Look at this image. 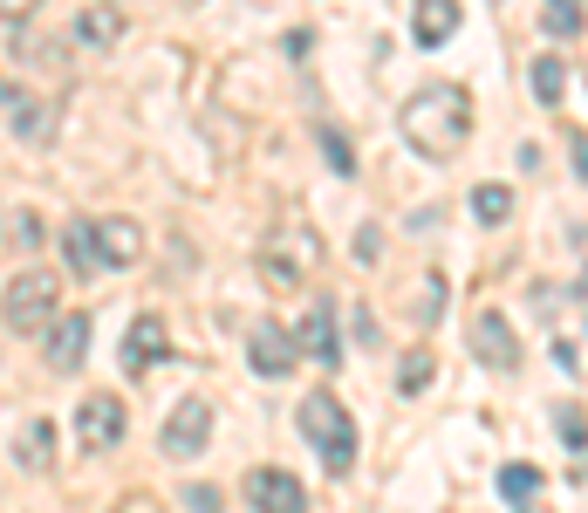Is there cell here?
Instances as JSON below:
<instances>
[{"mask_svg": "<svg viewBox=\"0 0 588 513\" xmlns=\"http://www.w3.org/2000/svg\"><path fill=\"white\" fill-rule=\"evenodd\" d=\"M397 131L424 165H452L458 151H466V138H472V96L458 83H424V90H411V103H404Z\"/></svg>", "mask_w": 588, "mask_h": 513, "instance_id": "cell-1", "label": "cell"}, {"mask_svg": "<svg viewBox=\"0 0 588 513\" xmlns=\"http://www.w3.org/2000/svg\"><path fill=\"white\" fill-rule=\"evenodd\" d=\"M295 425H301V439L315 445V458H322L328 473H349L356 466V418H349V404L336 391H309Z\"/></svg>", "mask_w": 588, "mask_h": 513, "instance_id": "cell-2", "label": "cell"}, {"mask_svg": "<svg viewBox=\"0 0 588 513\" xmlns=\"http://www.w3.org/2000/svg\"><path fill=\"white\" fill-rule=\"evenodd\" d=\"M322 267V240H315V226H280V234H267L261 247V274H267V288H295L301 274H315Z\"/></svg>", "mask_w": 588, "mask_h": 513, "instance_id": "cell-3", "label": "cell"}, {"mask_svg": "<svg viewBox=\"0 0 588 513\" xmlns=\"http://www.w3.org/2000/svg\"><path fill=\"white\" fill-rule=\"evenodd\" d=\"M56 274H14L8 281V336H35V329H56Z\"/></svg>", "mask_w": 588, "mask_h": 513, "instance_id": "cell-4", "label": "cell"}, {"mask_svg": "<svg viewBox=\"0 0 588 513\" xmlns=\"http://www.w3.org/2000/svg\"><path fill=\"white\" fill-rule=\"evenodd\" d=\"M247 363H253V377H267V383L295 377V363H301L295 329H280V322H253V329H247Z\"/></svg>", "mask_w": 588, "mask_h": 513, "instance_id": "cell-5", "label": "cell"}, {"mask_svg": "<svg viewBox=\"0 0 588 513\" xmlns=\"http://www.w3.org/2000/svg\"><path fill=\"white\" fill-rule=\"evenodd\" d=\"M123 425H131V410H123V397H110V391H96V397L75 404V439H83L89 452L123 445Z\"/></svg>", "mask_w": 588, "mask_h": 513, "instance_id": "cell-6", "label": "cell"}, {"mask_svg": "<svg viewBox=\"0 0 588 513\" xmlns=\"http://www.w3.org/2000/svg\"><path fill=\"white\" fill-rule=\"evenodd\" d=\"M247 500L253 513H309V486L280 466H261V473H247Z\"/></svg>", "mask_w": 588, "mask_h": 513, "instance_id": "cell-7", "label": "cell"}, {"mask_svg": "<svg viewBox=\"0 0 588 513\" xmlns=\"http://www.w3.org/2000/svg\"><path fill=\"white\" fill-rule=\"evenodd\" d=\"M165 356H171V329H165L158 315H137V322H131V336H123V370L144 377V370H158Z\"/></svg>", "mask_w": 588, "mask_h": 513, "instance_id": "cell-8", "label": "cell"}, {"mask_svg": "<svg viewBox=\"0 0 588 513\" xmlns=\"http://www.w3.org/2000/svg\"><path fill=\"white\" fill-rule=\"evenodd\" d=\"M206 445H213V410L199 404V397L178 404L171 425H165V452H171V458H192V452H206Z\"/></svg>", "mask_w": 588, "mask_h": 513, "instance_id": "cell-9", "label": "cell"}, {"mask_svg": "<svg viewBox=\"0 0 588 513\" xmlns=\"http://www.w3.org/2000/svg\"><path fill=\"white\" fill-rule=\"evenodd\" d=\"M472 356H479L485 370H514V363H520L514 322H506V315H479V322H472Z\"/></svg>", "mask_w": 588, "mask_h": 513, "instance_id": "cell-10", "label": "cell"}, {"mask_svg": "<svg viewBox=\"0 0 588 513\" xmlns=\"http://www.w3.org/2000/svg\"><path fill=\"white\" fill-rule=\"evenodd\" d=\"M48 363L56 370L89 363V315H56V329H48Z\"/></svg>", "mask_w": 588, "mask_h": 513, "instance_id": "cell-11", "label": "cell"}, {"mask_svg": "<svg viewBox=\"0 0 588 513\" xmlns=\"http://www.w3.org/2000/svg\"><path fill=\"white\" fill-rule=\"evenodd\" d=\"M458 21H466V8H458V0H411V35H418L424 48L452 41V35H458Z\"/></svg>", "mask_w": 588, "mask_h": 513, "instance_id": "cell-12", "label": "cell"}, {"mask_svg": "<svg viewBox=\"0 0 588 513\" xmlns=\"http://www.w3.org/2000/svg\"><path fill=\"white\" fill-rule=\"evenodd\" d=\"M8 138H14V144H41V138H48V110H41V103L21 90V83H8Z\"/></svg>", "mask_w": 588, "mask_h": 513, "instance_id": "cell-13", "label": "cell"}, {"mask_svg": "<svg viewBox=\"0 0 588 513\" xmlns=\"http://www.w3.org/2000/svg\"><path fill=\"white\" fill-rule=\"evenodd\" d=\"M96 240H104V261L110 267H137V253H144V234H137V226L131 219H96Z\"/></svg>", "mask_w": 588, "mask_h": 513, "instance_id": "cell-14", "label": "cell"}, {"mask_svg": "<svg viewBox=\"0 0 588 513\" xmlns=\"http://www.w3.org/2000/svg\"><path fill=\"white\" fill-rule=\"evenodd\" d=\"M295 343L315 356V363H336L343 356V343H336V322H328V308H309V315L295 322Z\"/></svg>", "mask_w": 588, "mask_h": 513, "instance_id": "cell-15", "label": "cell"}, {"mask_svg": "<svg viewBox=\"0 0 588 513\" xmlns=\"http://www.w3.org/2000/svg\"><path fill=\"white\" fill-rule=\"evenodd\" d=\"M62 253H69V267L75 274H104V240H96V219H75L69 234H62Z\"/></svg>", "mask_w": 588, "mask_h": 513, "instance_id": "cell-16", "label": "cell"}, {"mask_svg": "<svg viewBox=\"0 0 588 513\" xmlns=\"http://www.w3.org/2000/svg\"><path fill=\"white\" fill-rule=\"evenodd\" d=\"M14 458H21L28 473H48V466H56V425H48V418H35V425L14 439Z\"/></svg>", "mask_w": 588, "mask_h": 513, "instance_id": "cell-17", "label": "cell"}, {"mask_svg": "<svg viewBox=\"0 0 588 513\" xmlns=\"http://www.w3.org/2000/svg\"><path fill=\"white\" fill-rule=\"evenodd\" d=\"M123 35V14L117 8H89V14H75V41L83 48H110Z\"/></svg>", "mask_w": 588, "mask_h": 513, "instance_id": "cell-18", "label": "cell"}, {"mask_svg": "<svg viewBox=\"0 0 588 513\" xmlns=\"http://www.w3.org/2000/svg\"><path fill=\"white\" fill-rule=\"evenodd\" d=\"M533 493H541V466H527V458H514V466H500V500L527 506Z\"/></svg>", "mask_w": 588, "mask_h": 513, "instance_id": "cell-19", "label": "cell"}, {"mask_svg": "<svg viewBox=\"0 0 588 513\" xmlns=\"http://www.w3.org/2000/svg\"><path fill=\"white\" fill-rule=\"evenodd\" d=\"M533 96H541V103L568 96V62H561V56H533Z\"/></svg>", "mask_w": 588, "mask_h": 513, "instance_id": "cell-20", "label": "cell"}, {"mask_svg": "<svg viewBox=\"0 0 588 513\" xmlns=\"http://www.w3.org/2000/svg\"><path fill=\"white\" fill-rule=\"evenodd\" d=\"M472 219L479 226H506V219H514V192H506V186H479L472 192Z\"/></svg>", "mask_w": 588, "mask_h": 513, "instance_id": "cell-21", "label": "cell"}, {"mask_svg": "<svg viewBox=\"0 0 588 513\" xmlns=\"http://www.w3.org/2000/svg\"><path fill=\"white\" fill-rule=\"evenodd\" d=\"M431 370H439V356H431V349H411V356L397 363V391H404V397L431 391Z\"/></svg>", "mask_w": 588, "mask_h": 513, "instance_id": "cell-22", "label": "cell"}, {"mask_svg": "<svg viewBox=\"0 0 588 513\" xmlns=\"http://www.w3.org/2000/svg\"><path fill=\"white\" fill-rule=\"evenodd\" d=\"M439 315H445V274H424V281H418V315H411V322L431 329Z\"/></svg>", "mask_w": 588, "mask_h": 513, "instance_id": "cell-23", "label": "cell"}, {"mask_svg": "<svg viewBox=\"0 0 588 513\" xmlns=\"http://www.w3.org/2000/svg\"><path fill=\"white\" fill-rule=\"evenodd\" d=\"M554 431H561V445H568V452H588V410L581 404H561L554 410Z\"/></svg>", "mask_w": 588, "mask_h": 513, "instance_id": "cell-24", "label": "cell"}, {"mask_svg": "<svg viewBox=\"0 0 588 513\" xmlns=\"http://www.w3.org/2000/svg\"><path fill=\"white\" fill-rule=\"evenodd\" d=\"M8 247H14V253H35V247H41V219L21 213V205L8 213Z\"/></svg>", "mask_w": 588, "mask_h": 513, "instance_id": "cell-25", "label": "cell"}, {"mask_svg": "<svg viewBox=\"0 0 588 513\" xmlns=\"http://www.w3.org/2000/svg\"><path fill=\"white\" fill-rule=\"evenodd\" d=\"M548 28L554 35H581V0H548Z\"/></svg>", "mask_w": 588, "mask_h": 513, "instance_id": "cell-26", "label": "cell"}, {"mask_svg": "<svg viewBox=\"0 0 588 513\" xmlns=\"http://www.w3.org/2000/svg\"><path fill=\"white\" fill-rule=\"evenodd\" d=\"M322 151H328V165H336V171H356V151L343 144V131H322Z\"/></svg>", "mask_w": 588, "mask_h": 513, "instance_id": "cell-27", "label": "cell"}, {"mask_svg": "<svg viewBox=\"0 0 588 513\" xmlns=\"http://www.w3.org/2000/svg\"><path fill=\"white\" fill-rule=\"evenodd\" d=\"M192 506L199 513H219V486H192Z\"/></svg>", "mask_w": 588, "mask_h": 513, "instance_id": "cell-28", "label": "cell"}, {"mask_svg": "<svg viewBox=\"0 0 588 513\" xmlns=\"http://www.w3.org/2000/svg\"><path fill=\"white\" fill-rule=\"evenodd\" d=\"M575 171L588 178V138H575Z\"/></svg>", "mask_w": 588, "mask_h": 513, "instance_id": "cell-29", "label": "cell"}, {"mask_svg": "<svg viewBox=\"0 0 588 513\" xmlns=\"http://www.w3.org/2000/svg\"><path fill=\"white\" fill-rule=\"evenodd\" d=\"M514 513H548V506H541V500H527V506H514Z\"/></svg>", "mask_w": 588, "mask_h": 513, "instance_id": "cell-30", "label": "cell"}, {"mask_svg": "<svg viewBox=\"0 0 588 513\" xmlns=\"http://www.w3.org/2000/svg\"><path fill=\"white\" fill-rule=\"evenodd\" d=\"M8 8H14V14H21V8H35V0H8Z\"/></svg>", "mask_w": 588, "mask_h": 513, "instance_id": "cell-31", "label": "cell"}]
</instances>
